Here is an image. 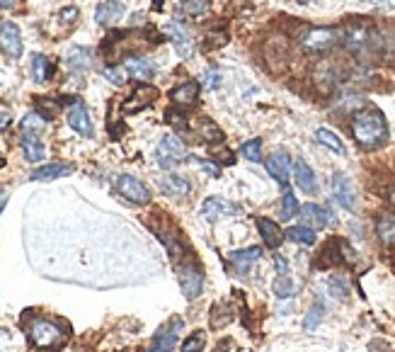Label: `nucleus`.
Returning <instances> with one entry per match:
<instances>
[{
    "label": "nucleus",
    "instance_id": "nucleus-3",
    "mask_svg": "<svg viewBox=\"0 0 395 352\" xmlns=\"http://www.w3.org/2000/svg\"><path fill=\"white\" fill-rule=\"evenodd\" d=\"M342 40V30L337 27H308L301 35V49L308 54H325Z\"/></svg>",
    "mask_w": 395,
    "mask_h": 352
},
{
    "label": "nucleus",
    "instance_id": "nucleus-47",
    "mask_svg": "<svg viewBox=\"0 0 395 352\" xmlns=\"http://www.w3.org/2000/svg\"><path fill=\"white\" fill-rule=\"evenodd\" d=\"M299 3H313V0H299Z\"/></svg>",
    "mask_w": 395,
    "mask_h": 352
},
{
    "label": "nucleus",
    "instance_id": "nucleus-43",
    "mask_svg": "<svg viewBox=\"0 0 395 352\" xmlns=\"http://www.w3.org/2000/svg\"><path fill=\"white\" fill-rule=\"evenodd\" d=\"M5 205H8V195H5V192H0V212H3Z\"/></svg>",
    "mask_w": 395,
    "mask_h": 352
},
{
    "label": "nucleus",
    "instance_id": "nucleus-31",
    "mask_svg": "<svg viewBox=\"0 0 395 352\" xmlns=\"http://www.w3.org/2000/svg\"><path fill=\"white\" fill-rule=\"evenodd\" d=\"M322 316H325V304H322V301H315L313 309L308 311V316L303 318V328L306 331H315L318 323L322 321Z\"/></svg>",
    "mask_w": 395,
    "mask_h": 352
},
{
    "label": "nucleus",
    "instance_id": "nucleus-19",
    "mask_svg": "<svg viewBox=\"0 0 395 352\" xmlns=\"http://www.w3.org/2000/svg\"><path fill=\"white\" fill-rule=\"evenodd\" d=\"M294 180H296V185H299L301 190L306 192V195H313V192L318 190L315 173H313L311 166L303 161V158H299V161L294 163Z\"/></svg>",
    "mask_w": 395,
    "mask_h": 352
},
{
    "label": "nucleus",
    "instance_id": "nucleus-15",
    "mask_svg": "<svg viewBox=\"0 0 395 352\" xmlns=\"http://www.w3.org/2000/svg\"><path fill=\"white\" fill-rule=\"evenodd\" d=\"M255 221H257V229H260L262 238H265V245H267V248L277 250L279 245H282V241L287 238V236H284V231L279 229V224L272 221V219H265V217H257Z\"/></svg>",
    "mask_w": 395,
    "mask_h": 352
},
{
    "label": "nucleus",
    "instance_id": "nucleus-29",
    "mask_svg": "<svg viewBox=\"0 0 395 352\" xmlns=\"http://www.w3.org/2000/svg\"><path fill=\"white\" fill-rule=\"evenodd\" d=\"M315 139L320 141L322 146L330 148V151H334V153H344V144L337 139V134H334V131H330V129H318L315 131Z\"/></svg>",
    "mask_w": 395,
    "mask_h": 352
},
{
    "label": "nucleus",
    "instance_id": "nucleus-16",
    "mask_svg": "<svg viewBox=\"0 0 395 352\" xmlns=\"http://www.w3.org/2000/svg\"><path fill=\"white\" fill-rule=\"evenodd\" d=\"M124 68H126V73H129L134 80H139V83H148V80L156 75L153 63L148 61V59H141V56H129L124 63Z\"/></svg>",
    "mask_w": 395,
    "mask_h": 352
},
{
    "label": "nucleus",
    "instance_id": "nucleus-2",
    "mask_svg": "<svg viewBox=\"0 0 395 352\" xmlns=\"http://www.w3.org/2000/svg\"><path fill=\"white\" fill-rule=\"evenodd\" d=\"M27 338L35 348L39 350H58L68 340V331L58 321L51 318H32L30 328H27Z\"/></svg>",
    "mask_w": 395,
    "mask_h": 352
},
{
    "label": "nucleus",
    "instance_id": "nucleus-28",
    "mask_svg": "<svg viewBox=\"0 0 395 352\" xmlns=\"http://www.w3.org/2000/svg\"><path fill=\"white\" fill-rule=\"evenodd\" d=\"M299 212H301V207H299V202H296V195L289 190L287 185H284V195H282V217H284V221L294 219Z\"/></svg>",
    "mask_w": 395,
    "mask_h": 352
},
{
    "label": "nucleus",
    "instance_id": "nucleus-18",
    "mask_svg": "<svg viewBox=\"0 0 395 352\" xmlns=\"http://www.w3.org/2000/svg\"><path fill=\"white\" fill-rule=\"evenodd\" d=\"M260 255H262V248H257L255 245V248H248V250L228 253V262L238 269L240 274H245V272H250V267L255 265L257 260H260Z\"/></svg>",
    "mask_w": 395,
    "mask_h": 352
},
{
    "label": "nucleus",
    "instance_id": "nucleus-34",
    "mask_svg": "<svg viewBox=\"0 0 395 352\" xmlns=\"http://www.w3.org/2000/svg\"><path fill=\"white\" fill-rule=\"evenodd\" d=\"M274 294H277L279 299H289V296H294V282L289 274H279L277 282H274Z\"/></svg>",
    "mask_w": 395,
    "mask_h": 352
},
{
    "label": "nucleus",
    "instance_id": "nucleus-20",
    "mask_svg": "<svg viewBox=\"0 0 395 352\" xmlns=\"http://www.w3.org/2000/svg\"><path fill=\"white\" fill-rule=\"evenodd\" d=\"M90 63H92V54L85 47H73L65 54V68L70 73H83V71L90 68Z\"/></svg>",
    "mask_w": 395,
    "mask_h": 352
},
{
    "label": "nucleus",
    "instance_id": "nucleus-46",
    "mask_svg": "<svg viewBox=\"0 0 395 352\" xmlns=\"http://www.w3.org/2000/svg\"><path fill=\"white\" fill-rule=\"evenodd\" d=\"M3 168H5V158L0 156V170H3Z\"/></svg>",
    "mask_w": 395,
    "mask_h": 352
},
{
    "label": "nucleus",
    "instance_id": "nucleus-11",
    "mask_svg": "<svg viewBox=\"0 0 395 352\" xmlns=\"http://www.w3.org/2000/svg\"><path fill=\"white\" fill-rule=\"evenodd\" d=\"M332 195L342 209H349V212L354 209L356 197H354V187H352V183H349L347 175H342V173L332 175Z\"/></svg>",
    "mask_w": 395,
    "mask_h": 352
},
{
    "label": "nucleus",
    "instance_id": "nucleus-7",
    "mask_svg": "<svg viewBox=\"0 0 395 352\" xmlns=\"http://www.w3.org/2000/svg\"><path fill=\"white\" fill-rule=\"evenodd\" d=\"M117 190L124 200L131 202V205H148V202H151V192H148V187L141 183L139 178H134V175H119Z\"/></svg>",
    "mask_w": 395,
    "mask_h": 352
},
{
    "label": "nucleus",
    "instance_id": "nucleus-5",
    "mask_svg": "<svg viewBox=\"0 0 395 352\" xmlns=\"http://www.w3.org/2000/svg\"><path fill=\"white\" fill-rule=\"evenodd\" d=\"M182 328H184V321H182V318H173V321L165 323V326H163L161 331L153 335L151 348H148V352H170V350L175 348V345H177Z\"/></svg>",
    "mask_w": 395,
    "mask_h": 352
},
{
    "label": "nucleus",
    "instance_id": "nucleus-22",
    "mask_svg": "<svg viewBox=\"0 0 395 352\" xmlns=\"http://www.w3.org/2000/svg\"><path fill=\"white\" fill-rule=\"evenodd\" d=\"M170 100L177 104V107H189V104H194L196 100H199V83L187 80V83L177 85L173 92H170Z\"/></svg>",
    "mask_w": 395,
    "mask_h": 352
},
{
    "label": "nucleus",
    "instance_id": "nucleus-14",
    "mask_svg": "<svg viewBox=\"0 0 395 352\" xmlns=\"http://www.w3.org/2000/svg\"><path fill=\"white\" fill-rule=\"evenodd\" d=\"M20 146H22V151H25V158L30 163H39V161H44V158H46V148H44L39 134H32V131H22Z\"/></svg>",
    "mask_w": 395,
    "mask_h": 352
},
{
    "label": "nucleus",
    "instance_id": "nucleus-17",
    "mask_svg": "<svg viewBox=\"0 0 395 352\" xmlns=\"http://www.w3.org/2000/svg\"><path fill=\"white\" fill-rule=\"evenodd\" d=\"M332 214L327 209L318 207V205H303L301 207V219H303V226L308 229H325L327 224L332 221Z\"/></svg>",
    "mask_w": 395,
    "mask_h": 352
},
{
    "label": "nucleus",
    "instance_id": "nucleus-24",
    "mask_svg": "<svg viewBox=\"0 0 395 352\" xmlns=\"http://www.w3.org/2000/svg\"><path fill=\"white\" fill-rule=\"evenodd\" d=\"M73 173V168L65 166V163H46V166L37 168L35 173L30 175L32 180H37V183H44V180H56V178H63V175Z\"/></svg>",
    "mask_w": 395,
    "mask_h": 352
},
{
    "label": "nucleus",
    "instance_id": "nucleus-44",
    "mask_svg": "<svg viewBox=\"0 0 395 352\" xmlns=\"http://www.w3.org/2000/svg\"><path fill=\"white\" fill-rule=\"evenodd\" d=\"M15 0H0V8H13Z\"/></svg>",
    "mask_w": 395,
    "mask_h": 352
},
{
    "label": "nucleus",
    "instance_id": "nucleus-23",
    "mask_svg": "<svg viewBox=\"0 0 395 352\" xmlns=\"http://www.w3.org/2000/svg\"><path fill=\"white\" fill-rule=\"evenodd\" d=\"M161 190L165 192L170 197H187L192 192V185L189 180L184 178V175H165V178H161Z\"/></svg>",
    "mask_w": 395,
    "mask_h": 352
},
{
    "label": "nucleus",
    "instance_id": "nucleus-45",
    "mask_svg": "<svg viewBox=\"0 0 395 352\" xmlns=\"http://www.w3.org/2000/svg\"><path fill=\"white\" fill-rule=\"evenodd\" d=\"M156 10H163V5H161V0H156V5H153Z\"/></svg>",
    "mask_w": 395,
    "mask_h": 352
},
{
    "label": "nucleus",
    "instance_id": "nucleus-10",
    "mask_svg": "<svg viewBox=\"0 0 395 352\" xmlns=\"http://www.w3.org/2000/svg\"><path fill=\"white\" fill-rule=\"evenodd\" d=\"M0 49L8 54L10 59H20L22 56V37H20V27L13 25V22H5L0 27Z\"/></svg>",
    "mask_w": 395,
    "mask_h": 352
},
{
    "label": "nucleus",
    "instance_id": "nucleus-35",
    "mask_svg": "<svg viewBox=\"0 0 395 352\" xmlns=\"http://www.w3.org/2000/svg\"><path fill=\"white\" fill-rule=\"evenodd\" d=\"M206 345V333L204 331H194L187 340L182 343V352H201Z\"/></svg>",
    "mask_w": 395,
    "mask_h": 352
},
{
    "label": "nucleus",
    "instance_id": "nucleus-8",
    "mask_svg": "<svg viewBox=\"0 0 395 352\" xmlns=\"http://www.w3.org/2000/svg\"><path fill=\"white\" fill-rule=\"evenodd\" d=\"M165 35L170 37V42H173V47L177 49V54L182 59H189L192 54H194V40H192L189 30L182 25V22L173 20L165 25Z\"/></svg>",
    "mask_w": 395,
    "mask_h": 352
},
{
    "label": "nucleus",
    "instance_id": "nucleus-13",
    "mask_svg": "<svg viewBox=\"0 0 395 352\" xmlns=\"http://www.w3.org/2000/svg\"><path fill=\"white\" fill-rule=\"evenodd\" d=\"M238 212H240V207L223 200V197H208L204 205H201V217H204L206 221H216V219L228 217V214H238Z\"/></svg>",
    "mask_w": 395,
    "mask_h": 352
},
{
    "label": "nucleus",
    "instance_id": "nucleus-26",
    "mask_svg": "<svg viewBox=\"0 0 395 352\" xmlns=\"http://www.w3.org/2000/svg\"><path fill=\"white\" fill-rule=\"evenodd\" d=\"M376 233L386 245L395 243V214H381L376 221Z\"/></svg>",
    "mask_w": 395,
    "mask_h": 352
},
{
    "label": "nucleus",
    "instance_id": "nucleus-37",
    "mask_svg": "<svg viewBox=\"0 0 395 352\" xmlns=\"http://www.w3.org/2000/svg\"><path fill=\"white\" fill-rule=\"evenodd\" d=\"M208 8V0H182V10L192 18H199V15H204Z\"/></svg>",
    "mask_w": 395,
    "mask_h": 352
},
{
    "label": "nucleus",
    "instance_id": "nucleus-40",
    "mask_svg": "<svg viewBox=\"0 0 395 352\" xmlns=\"http://www.w3.org/2000/svg\"><path fill=\"white\" fill-rule=\"evenodd\" d=\"M10 122H13V109H10L8 104L0 102V131L8 129Z\"/></svg>",
    "mask_w": 395,
    "mask_h": 352
},
{
    "label": "nucleus",
    "instance_id": "nucleus-33",
    "mask_svg": "<svg viewBox=\"0 0 395 352\" xmlns=\"http://www.w3.org/2000/svg\"><path fill=\"white\" fill-rule=\"evenodd\" d=\"M327 287H330V294L337 296V299H347L349 294V284L344 277H339V274H332L330 279H327Z\"/></svg>",
    "mask_w": 395,
    "mask_h": 352
},
{
    "label": "nucleus",
    "instance_id": "nucleus-38",
    "mask_svg": "<svg viewBox=\"0 0 395 352\" xmlns=\"http://www.w3.org/2000/svg\"><path fill=\"white\" fill-rule=\"evenodd\" d=\"M204 85L208 87V90H216V87L221 85V73H218L216 68L206 71V73H204Z\"/></svg>",
    "mask_w": 395,
    "mask_h": 352
},
{
    "label": "nucleus",
    "instance_id": "nucleus-30",
    "mask_svg": "<svg viewBox=\"0 0 395 352\" xmlns=\"http://www.w3.org/2000/svg\"><path fill=\"white\" fill-rule=\"evenodd\" d=\"M49 119L39 112H30L25 119H22V131H32V134H39V131L46 129Z\"/></svg>",
    "mask_w": 395,
    "mask_h": 352
},
{
    "label": "nucleus",
    "instance_id": "nucleus-25",
    "mask_svg": "<svg viewBox=\"0 0 395 352\" xmlns=\"http://www.w3.org/2000/svg\"><path fill=\"white\" fill-rule=\"evenodd\" d=\"M54 73V63L49 56H44V54H32V78L37 80V83H46L49 78H51Z\"/></svg>",
    "mask_w": 395,
    "mask_h": 352
},
{
    "label": "nucleus",
    "instance_id": "nucleus-48",
    "mask_svg": "<svg viewBox=\"0 0 395 352\" xmlns=\"http://www.w3.org/2000/svg\"><path fill=\"white\" fill-rule=\"evenodd\" d=\"M391 200H393V205H395V190H393V197H391Z\"/></svg>",
    "mask_w": 395,
    "mask_h": 352
},
{
    "label": "nucleus",
    "instance_id": "nucleus-21",
    "mask_svg": "<svg viewBox=\"0 0 395 352\" xmlns=\"http://www.w3.org/2000/svg\"><path fill=\"white\" fill-rule=\"evenodd\" d=\"M122 15H124V3H119V0H104L95 10V20L100 25H114V22L122 20Z\"/></svg>",
    "mask_w": 395,
    "mask_h": 352
},
{
    "label": "nucleus",
    "instance_id": "nucleus-4",
    "mask_svg": "<svg viewBox=\"0 0 395 352\" xmlns=\"http://www.w3.org/2000/svg\"><path fill=\"white\" fill-rule=\"evenodd\" d=\"M156 156H158V166L170 170V168L180 166V163L184 161V156H187V148H184L182 139H177L175 134H168V136H163L161 144H158Z\"/></svg>",
    "mask_w": 395,
    "mask_h": 352
},
{
    "label": "nucleus",
    "instance_id": "nucleus-1",
    "mask_svg": "<svg viewBox=\"0 0 395 352\" xmlns=\"http://www.w3.org/2000/svg\"><path fill=\"white\" fill-rule=\"evenodd\" d=\"M352 134H354L356 144H359L361 148H369V151H374V148L386 144L388 141V124H386V117H383L381 109L366 107V109L354 112Z\"/></svg>",
    "mask_w": 395,
    "mask_h": 352
},
{
    "label": "nucleus",
    "instance_id": "nucleus-36",
    "mask_svg": "<svg viewBox=\"0 0 395 352\" xmlns=\"http://www.w3.org/2000/svg\"><path fill=\"white\" fill-rule=\"evenodd\" d=\"M102 75H104V78H107L112 85H124V80H126V68H124V66H122V68H119V66H107V68L102 71Z\"/></svg>",
    "mask_w": 395,
    "mask_h": 352
},
{
    "label": "nucleus",
    "instance_id": "nucleus-27",
    "mask_svg": "<svg viewBox=\"0 0 395 352\" xmlns=\"http://www.w3.org/2000/svg\"><path fill=\"white\" fill-rule=\"evenodd\" d=\"M284 236H287L289 241H294V243H299V245H313L315 243V233H313V229L308 226H291V229H287L284 231Z\"/></svg>",
    "mask_w": 395,
    "mask_h": 352
},
{
    "label": "nucleus",
    "instance_id": "nucleus-41",
    "mask_svg": "<svg viewBox=\"0 0 395 352\" xmlns=\"http://www.w3.org/2000/svg\"><path fill=\"white\" fill-rule=\"evenodd\" d=\"M274 262H277V274H289V262L282 255H274Z\"/></svg>",
    "mask_w": 395,
    "mask_h": 352
},
{
    "label": "nucleus",
    "instance_id": "nucleus-6",
    "mask_svg": "<svg viewBox=\"0 0 395 352\" xmlns=\"http://www.w3.org/2000/svg\"><path fill=\"white\" fill-rule=\"evenodd\" d=\"M177 279H180V287H182V294L189 301H194L201 294V289H204V274H201V269L196 265H192V262L177 267Z\"/></svg>",
    "mask_w": 395,
    "mask_h": 352
},
{
    "label": "nucleus",
    "instance_id": "nucleus-39",
    "mask_svg": "<svg viewBox=\"0 0 395 352\" xmlns=\"http://www.w3.org/2000/svg\"><path fill=\"white\" fill-rule=\"evenodd\" d=\"M192 161H194L196 166H199L201 170H206V173L211 175V178H218V175H221V168H218V166H213L211 161H204V158H196V156L192 158Z\"/></svg>",
    "mask_w": 395,
    "mask_h": 352
},
{
    "label": "nucleus",
    "instance_id": "nucleus-12",
    "mask_svg": "<svg viewBox=\"0 0 395 352\" xmlns=\"http://www.w3.org/2000/svg\"><path fill=\"white\" fill-rule=\"evenodd\" d=\"M265 166H267V173H270L277 183L289 185V178H291V158H289V153H282V151L272 153L265 161Z\"/></svg>",
    "mask_w": 395,
    "mask_h": 352
},
{
    "label": "nucleus",
    "instance_id": "nucleus-9",
    "mask_svg": "<svg viewBox=\"0 0 395 352\" xmlns=\"http://www.w3.org/2000/svg\"><path fill=\"white\" fill-rule=\"evenodd\" d=\"M65 122L73 131H78L80 136H85V139H92V134H95V126H92V119H90V112L85 109V104L80 100H73L70 104L68 114H65Z\"/></svg>",
    "mask_w": 395,
    "mask_h": 352
},
{
    "label": "nucleus",
    "instance_id": "nucleus-32",
    "mask_svg": "<svg viewBox=\"0 0 395 352\" xmlns=\"http://www.w3.org/2000/svg\"><path fill=\"white\" fill-rule=\"evenodd\" d=\"M240 153H243V158H248V161L260 163V161H262V141H260V139L245 141L243 148H240Z\"/></svg>",
    "mask_w": 395,
    "mask_h": 352
},
{
    "label": "nucleus",
    "instance_id": "nucleus-42",
    "mask_svg": "<svg viewBox=\"0 0 395 352\" xmlns=\"http://www.w3.org/2000/svg\"><path fill=\"white\" fill-rule=\"evenodd\" d=\"M369 350H371V352H388L386 343H378V340H376V343H371V345H369Z\"/></svg>",
    "mask_w": 395,
    "mask_h": 352
}]
</instances>
